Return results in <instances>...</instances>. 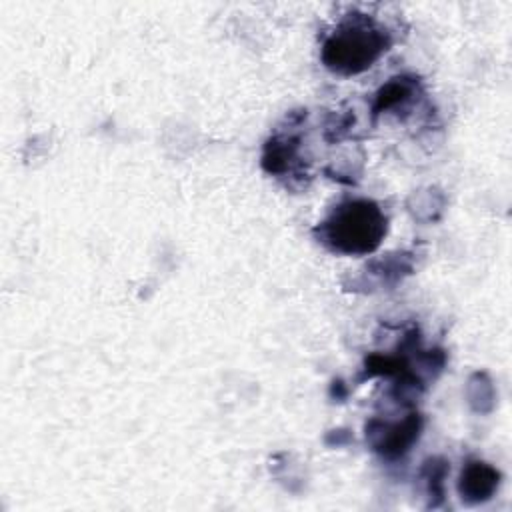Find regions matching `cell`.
<instances>
[{"mask_svg": "<svg viewBox=\"0 0 512 512\" xmlns=\"http://www.w3.org/2000/svg\"><path fill=\"white\" fill-rule=\"evenodd\" d=\"M388 218L382 208L366 198L342 202L316 226L318 240L338 254L364 256L374 252L384 240Z\"/></svg>", "mask_w": 512, "mask_h": 512, "instance_id": "6da1fadb", "label": "cell"}, {"mask_svg": "<svg viewBox=\"0 0 512 512\" xmlns=\"http://www.w3.org/2000/svg\"><path fill=\"white\" fill-rule=\"evenodd\" d=\"M416 88H418V80L412 76L390 78V82H386L378 90L374 106H372V114L378 116L380 112H388L392 108L406 104L412 96H416Z\"/></svg>", "mask_w": 512, "mask_h": 512, "instance_id": "8992f818", "label": "cell"}, {"mask_svg": "<svg viewBox=\"0 0 512 512\" xmlns=\"http://www.w3.org/2000/svg\"><path fill=\"white\" fill-rule=\"evenodd\" d=\"M422 430V418L418 414L406 416L402 422H380L370 420L366 424V436L370 438L372 450L384 458H398L410 450Z\"/></svg>", "mask_w": 512, "mask_h": 512, "instance_id": "3957f363", "label": "cell"}, {"mask_svg": "<svg viewBox=\"0 0 512 512\" xmlns=\"http://www.w3.org/2000/svg\"><path fill=\"white\" fill-rule=\"evenodd\" d=\"M500 470L482 460H468L458 478V494L466 504H482L500 486Z\"/></svg>", "mask_w": 512, "mask_h": 512, "instance_id": "277c9868", "label": "cell"}, {"mask_svg": "<svg viewBox=\"0 0 512 512\" xmlns=\"http://www.w3.org/2000/svg\"><path fill=\"white\" fill-rule=\"evenodd\" d=\"M448 470H450L448 462L440 460V458H432L424 466V474L428 478V492L432 496H436L438 502H440V498L444 494V476H446Z\"/></svg>", "mask_w": 512, "mask_h": 512, "instance_id": "52a82bcc", "label": "cell"}, {"mask_svg": "<svg viewBox=\"0 0 512 512\" xmlns=\"http://www.w3.org/2000/svg\"><path fill=\"white\" fill-rule=\"evenodd\" d=\"M296 136H274L266 142L262 152V166L270 174H284L292 170V162L298 160V144Z\"/></svg>", "mask_w": 512, "mask_h": 512, "instance_id": "5b68a950", "label": "cell"}, {"mask_svg": "<svg viewBox=\"0 0 512 512\" xmlns=\"http://www.w3.org/2000/svg\"><path fill=\"white\" fill-rule=\"evenodd\" d=\"M390 46V34L368 16L344 20L324 42L322 62L328 70L350 76L368 70Z\"/></svg>", "mask_w": 512, "mask_h": 512, "instance_id": "7a4b0ae2", "label": "cell"}]
</instances>
